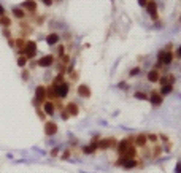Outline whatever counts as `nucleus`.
Segmentation results:
<instances>
[{
    "label": "nucleus",
    "instance_id": "f257e3e1",
    "mask_svg": "<svg viewBox=\"0 0 181 173\" xmlns=\"http://www.w3.org/2000/svg\"><path fill=\"white\" fill-rule=\"evenodd\" d=\"M56 89V96L57 97H65L67 94H69V84H67V83H60V84L57 86V87H54Z\"/></svg>",
    "mask_w": 181,
    "mask_h": 173
},
{
    "label": "nucleus",
    "instance_id": "f03ea898",
    "mask_svg": "<svg viewBox=\"0 0 181 173\" xmlns=\"http://www.w3.org/2000/svg\"><path fill=\"white\" fill-rule=\"evenodd\" d=\"M24 51H26V56H27V57H33V56L37 54V44L33 43V41H27Z\"/></svg>",
    "mask_w": 181,
    "mask_h": 173
},
{
    "label": "nucleus",
    "instance_id": "7ed1b4c3",
    "mask_svg": "<svg viewBox=\"0 0 181 173\" xmlns=\"http://www.w3.org/2000/svg\"><path fill=\"white\" fill-rule=\"evenodd\" d=\"M159 60H161V64L168 65V64H172V60H173V54H172L170 51L161 53V54H159Z\"/></svg>",
    "mask_w": 181,
    "mask_h": 173
},
{
    "label": "nucleus",
    "instance_id": "20e7f679",
    "mask_svg": "<svg viewBox=\"0 0 181 173\" xmlns=\"http://www.w3.org/2000/svg\"><path fill=\"white\" fill-rule=\"evenodd\" d=\"M44 94H46V91H44V87H37V92H35V103H41L44 102Z\"/></svg>",
    "mask_w": 181,
    "mask_h": 173
},
{
    "label": "nucleus",
    "instance_id": "39448f33",
    "mask_svg": "<svg viewBox=\"0 0 181 173\" xmlns=\"http://www.w3.org/2000/svg\"><path fill=\"white\" fill-rule=\"evenodd\" d=\"M118 164H119V165L122 164L124 167H126V168H132V167H135V165H137V162H135L133 159H130V157H127V159H121Z\"/></svg>",
    "mask_w": 181,
    "mask_h": 173
},
{
    "label": "nucleus",
    "instance_id": "423d86ee",
    "mask_svg": "<svg viewBox=\"0 0 181 173\" xmlns=\"http://www.w3.org/2000/svg\"><path fill=\"white\" fill-rule=\"evenodd\" d=\"M53 62H54V57H53V56H44V57L40 59L38 65H41V67H49Z\"/></svg>",
    "mask_w": 181,
    "mask_h": 173
},
{
    "label": "nucleus",
    "instance_id": "0eeeda50",
    "mask_svg": "<svg viewBox=\"0 0 181 173\" xmlns=\"http://www.w3.org/2000/svg\"><path fill=\"white\" fill-rule=\"evenodd\" d=\"M44 132H46V135H54V133L57 132V126L53 124V122H49V124H46V129H44Z\"/></svg>",
    "mask_w": 181,
    "mask_h": 173
},
{
    "label": "nucleus",
    "instance_id": "6e6552de",
    "mask_svg": "<svg viewBox=\"0 0 181 173\" xmlns=\"http://www.w3.org/2000/svg\"><path fill=\"white\" fill-rule=\"evenodd\" d=\"M146 8H148L149 14L152 16V18H156V13H157V10H156V3H154V2H146Z\"/></svg>",
    "mask_w": 181,
    "mask_h": 173
},
{
    "label": "nucleus",
    "instance_id": "1a4fd4ad",
    "mask_svg": "<svg viewBox=\"0 0 181 173\" xmlns=\"http://www.w3.org/2000/svg\"><path fill=\"white\" fill-rule=\"evenodd\" d=\"M149 100H151V103H152V105H161V103H162V97H161L157 92H152Z\"/></svg>",
    "mask_w": 181,
    "mask_h": 173
},
{
    "label": "nucleus",
    "instance_id": "9d476101",
    "mask_svg": "<svg viewBox=\"0 0 181 173\" xmlns=\"http://www.w3.org/2000/svg\"><path fill=\"white\" fill-rule=\"evenodd\" d=\"M148 80L152 81V83L159 81V71H157V70H151L149 73H148Z\"/></svg>",
    "mask_w": 181,
    "mask_h": 173
},
{
    "label": "nucleus",
    "instance_id": "9b49d317",
    "mask_svg": "<svg viewBox=\"0 0 181 173\" xmlns=\"http://www.w3.org/2000/svg\"><path fill=\"white\" fill-rule=\"evenodd\" d=\"M46 41H48V44H56L59 41V35H57V33H51V35H48Z\"/></svg>",
    "mask_w": 181,
    "mask_h": 173
},
{
    "label": "nucleus",
    "instance_id": "f8f14e48",
    "mask_svg": "<svg viewBox=\"0 0 181 173\" xmlns=\"http://www.w3.org/2000/svg\"><path fill=\"white\" fill-rule=\"evenodd\" d=\"M78 94L83 96V97H89V96H91V92L87 91L86 86H80V87H78Z\"/></svg>",
    "mask_w": 181,
    "mask_h": 173
},
{
    "label": "nucleus",
    "instance_id": "ddd939ff",
    "mask_svg": "<svg viewBox=\"0 0 181 173\" xmlns=\"http://www.w3.org/2000/svg\"><path fill=\"white\" fill-rule=\"evenodd\" d=\"M44 111H46L48 114H53L54 113V105L51 102H46V103H44Z\"/></svg>",
    "mask_w": 181,
    "mask_h": 173
},
{
    "label": "nucleus",
    "instance_id": "4468645a",
    "mask_svg": "<svg viewBox=\"0 0 181 173\" xmlns=\"http://www.w3.org/2000/svg\"><path fill=\"white\" fill-rule=\"evenodd\" d=\"M129 148V140H122L121 143H119V153L121 154H124V151Z\"/></svg>",
    "mask_w": 181,
    "mask_h": 173
},
{
    "label": "nucleus",
    "instance_id": "2eb2a0df",
    "mask_svg": "<svg viewBox=\"0 0 181 173\" xmlns=\"http://www.w3.org/2000/svg\"><path fill=\"white\" fill-rule=\"evenodd\" d=\"M22 7L27 8V10H35V2H33V0H27V2H24Z\"/></svg>",
    "mask_w": 181,
    "mask_h": 173
},
{
    "label": "nucleus",
    "instance_id": "dca6fc26",
    "mask_svg": "<svg viewBox=\"0 0 181 173\" xmlns=\"http://www.w3.org/2000/svg\"><path fill=\"white\" fill-rule=\"evenodd\" d=\"M13 14L16 18H24V10L22 8H13Z\"/></svg>",
    "mask_w": 181,
    "mask_h": 173
},
{
    "label": "nucleus",
    "instance_id": "f3484780",
    "mask_svg": "<svg viewBox=\"0 0 181 173\" xmlns=\"http://www.w3.org/2000/svg\"><path fill=\"white\" fill-rule=\"evenodd\" d=\"M95 148H97V144H95V143H92V144H91V146L84 148V153H86V154H92V153L95 151Z\"/></svg>",
    "mask_w": 181,
    "mask_h": 173
},
{
    "label": "nucleus",
    "instance_id": "a211bd4d",
    "mask_svg": "<svg viewBox=\"0 0 181 173\" xmlns=\"http://www.w3.org/2000/svg\"><path fill=\"white\" fill-rule=\"evenodd\" d=\"M172 84H164V87H162V94H168V92H172Z\"/></svg>",
    "mask_w": 181,
    "mask_h": 173
},
{
    "label": "nucleus",
    "instance_id": "6ab92c4d",
    "mask_svg": "<svg viewBox=\"0 0 181 173\" xmlns=\"http://www.w3.org/2000/svg\"><path fill=\"white\" fill-rule=\"evenodd\" d=\"M137 143H138V144H145V143H146V137H145V135H140V137L137 138Z\"/></svg>",
    "mask_w": 181,
    "mask_h": 173
},
{
    "label": "nucleus",
    "instance_id": "aec40b11",
    "mask_svg": "<svg viewBox=\"0 0 181 173\" xmlns=\"http://www.w3.org/2000/svg\"><path fill=\"white\" fill-rule=\"evenodd\" d=\"M135 97L141 99V100H146V99H148V97H146V94H143V92H137V94H135Z\"/></svg>",
    "mask_w": 181,
    "mask_h": 173
},
{
    "label": "nucleus",
    "instance_id": "412c9836",
    "mask_svg": "<svg viewBox=\"0 0 181 173\" xmlns=\"http://www.w3.org/2000/svg\"><path fill=\"white\" fill-rule=\"evenodd\" d=\"M69 110H72V113H73V114H76V113H78L76 105H73V103H72V105H69Z\"/></svg>",
    "mask_w": 181,
    "mask_h": 173
},
{
    "label": "nucleus",
    "instance_id": "4be33fe9",
    "mask_svg": "<svg viewBox=\"0 0 181 173\" xmlns=\"http://www.w3.org/2000/svg\"><path fill=\"white\" fill-rule=\"evenodd\" d=\"M0 24L8 26V24H10V19H8V18H2V19H0Z\"/></svg>",
    "mask_w": 181,
    "mask_h": 173
},
{
    "label": "nucleus",
    "instance_id": "5701e85b",
    "mask_svg": "<svg viewBox=\"0 0 181 173\" xmlns=\"http://www.w3.org/2000/svg\"><path fill=\"white\" fill-rule=\"evenodd\" d=\"M18 64H19V67H24V65H26V59H24V57L18 59Z\"/></svg>",
    "mask_w": 181,
    "mask_h": 173
},
{
    "label": "nucleus",
    "instance_id": "b1692460",
    "mask_svg": "<svg viewBox=\"0 0 181 173\" xmlns=\"http://www.w3.org/2000/svg\"><path fill=\"white\" fill-rule=\"evenodd\" d=\"M54 83H62V76H57V78L54 80Z\"/></svg>",
    "mask_w": 181,
    "mask_h": 173
},
{
    "label": "nucleus",
    "instance_id": "393cba45",
    "mask_svg": "<svg viewBox=\"0 0 181 173\" xmlns=\"http://www.w3.org/2000/svg\"><path fill=\"white\" fill-rule=\"evenodd\" d=\"M138 3L141 5V7H145V5H146V0H138Z\"/></svg>",
    "mask_w": 181,
    "mask_h": 173
},
{
    "label": "nucleus",
    "instance_id": "a878e982",
    "mask_svg": "<svg viewBox=\"0 0 181 173\" xmlns=\"http://www.w3.org/2000/svg\"><path fill=\"white\" fill-rule=\"evenodd\" d=\"M3 14H5V10H3L2 5H0V16H3Z\"/></svg>",
    "mask_w": 181,
    "mask_h": 173
},
{
    "label": "nucleus",
    "instance_id": "bb28decb",
    "mask_svg": "<svg viewBox=\"0 0 181 173\" xmlns=\"http://www.w3.org/2000/svg\"><path fill=\"white\" fill-rule=\"evenodd\" d=\"M41 2H43L44 5H51V3H53V2H51V0H41Z\"/></svg>",
    "mask_w": 181,
    "mask_h": 173
}]
</instances>
